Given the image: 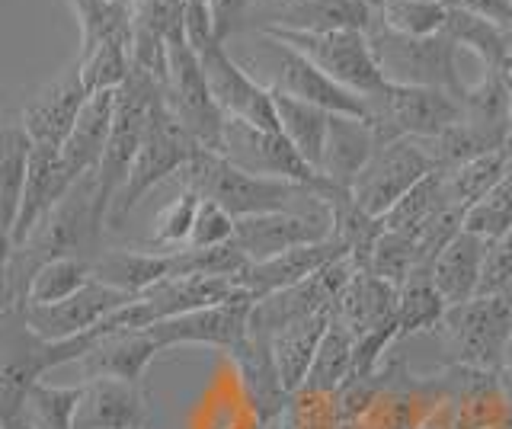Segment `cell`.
Returning a JSON list of instances; mask_svg holds the SVG:
<instances>
[{"mask_svg": "<svg viewBox=\"0 0 512 429\" xmlns=\"http://www.w3.org/2000/svg\"><path fill=\"white\" fill-rule=\"evenodd\" d=\"M116 97L119 90L90 93V100L80 109L74 132L61 148V161L71 170L74 180H84L87 173H96V167H100L112 125H116Z\"/></svg>", "mask_w": 512, "mask_h": 429, "instance_id": "603a6c76", "label": "cell"}, {"mask_svg": "<svg viewBox=\"0 0 512 429\" xmlns=\"http://www.w3.org/2000/svg\"><path fill=\"white\" fill-rule=\"evenodd\" d=\"M87 100H90V90L84 84V77H80V65L74 58V65L64 71L52 87H45L39 97H32L20 109V122L26 135L32 138V145L61 151L64 141L71 138L77 116Z\"/></svg>", "mask_w": 512, "mask_h": 429, "instance_id": "9a60e30c", "label": "cell"}, {"mask_svg": "<svg viewBox=\"0 0 512 429\" xmlns=\"http://www.w3.org/2000/svg\"><path fill=\"white\" fill-rule=\"evenodd\" d=\"M90 282H93L90 260H80V257L48 260L36 269V273H32L23 305H58V301H68L80 289H87Z\"/></svg>", "mask_w": 512, "mask_h": 429, "instance_id": "e575fe53", "label": "cell"}, {"mask_svg": "<svg viewBox=\"0 0 512 429\" xmlns=\"http://www.w3.org/2000/svg\"><path fill=\"white\" fill-rule=\"evenodd\" d=\"M80 401H84V385L55 388V385H45V381H39V385L32 388L29 397H26L20 420L29 429H74Z\"/></svg>", "mask_w": 512, "mask_h": 429, "instance_id": "f35d334b", "label": "cell"}, {"mask_svg": "<svg viewBox=\"0 0 512 429\" xmlns=\"http://www.w3.org/2000/svg\"><path fill=\"white\" fill-rule=\"evenodd\" d=\"M448 13L452 7L439 4V0H384L378 7V23L400 36H439L448 26Z\"/></svg>", "mask_w": 512, "mask_h": 429, "instance_id": "ab89813d", "label": "cell"}, {"mask_svg": "<svg viewBox=\"0 0 512 429\" xmlns=\"http://www.w3.org/2000/svg\"><path fill=\"white\" fill-rule=\"evenodd\" d=\"M199 205H202V193H196L192 186H183L164 209L157 212L154 221V234L148 247L160 250V253H173V250H183L189 247V237L192 228H196V215H199Z\"/></svg>", "mask_w": 512, "mask_h": 429, "instance_id": "60d3db41", "label": "cell"}, {"mask_svg": "<svg viewBox=\"0 0 512 429\" xmlns=\"http://www.w3.org/2000/svg\"><path fill=\"white\" fill-rule=\"evenodd\" d=\"M452 365L500 372L512 340V301L506 295H477L458 308H448L432 330Z\"/></svg>", "mask_w": 512, "mask_h": 429, "instance_id": "277c9868", "label": "cell"}, {"mask_svg": "<svg viewBox=\"0 0 512 429\" xmlns=\"http://www.w3.org/2000/svg\"><path fill=\"white\" fill-rule=\"evenodd\" d=\"M196 154H199V141L192 138L186 125L173 116V109L167 106V93H164L151 113L148 135H144V145L135 157L132 173H128L122 193L116 196V202H112L106 228L119 231L122 221L135 212V205L164 180L183 177V170L192 164Z\"/></svg>", "mask_w": 512, "mask_h": 429, "instance_id": "3957f363", "label": "cell"}, {"mask_svg": "<svg viewBox=\"0 0 512 429\" xmlns=\"http://www.w3.org/2000/svg\"><path fill=\"white\" fill-rule=\"evenodd\" d=\"M372 49L378 55V65L388 77V84H404V87H432L445 90L452 97H464L468 84H461L458 74V45L448 33L439 36H400L394 29L375 20L368 29Z\"/></svg>", "mask_w": 512, "mask_h": 429, "instance_id": "5b68a950", "label": "cell"}, {"mask_svg": "<svg viewBox=\"0 0 512 429\" xmlns=\"http://www.w3.org/2000/svg\"><path fill=\"white\" fill-rule=\"evenodd\" d=\"M439 4H445V7H461V0H439Z\"/></svg>", "mask_w": 512, "mask_h": 429, "instance_id": "bcb514c9", "label": "cell"}, {"mask_svg": "<svg viewBox=\"0 0 512 429\" xmlns=\"http://www.w3.org/2000/svg\"><path fill=\"white\" fill-rule=\"evenodd\" d=\"M256 42H260V49H263V55L256 58V65L269 71L266 87L292 93V97L327 109L333 116H356V119L368 116L365 97L346 90L343 84H336L330 74L320 71L314 61H308L301 52L288 49L285 42L263 36V33H256Z\"/></svg>", "mask_w": 512, "mask_h": 429, "instance_id": "9c48e42d", "label": "cell"}, {"mask_svg": "<svg viewBox=\"0 0 512 429\" xmlns=\"http://www.w3.org/2000/svg\"><path fill=\"white\" fill-rule=\"evenodd\" d=\"M74 10V20L80 29V52L87 55L100 42L112 36H132L135 33V13L122 7L119 0H68Z\"/></svg>", "mask_w": 512, "mask_h": 429, "instance_id": "d590c367", "label": "cell"}, {"mask_svg": "<svg viewBox=\"0 0 512 429\" xmlns=\"http://www.w3.org/2000/svg\"><path fill=\"white\" fill-rule=\"evenodd\" d=\"M151 423V394L144 385L119 378L84 381V401L74 429H144Z\"/></svg>", "mask_w": 512, "mask_h": 429, "instance_id": "e0dca14e", "label": "cell"}, {"mask_svg": "<svg viewBox=\"0 0 512 429\" xmlns=\"http://www.w3.org/2000/svg\"><path fill=\"white\" fill-rule=\"evenodd\" d=\"M365 109V122L375 129L381 145L400 138L436 141L461 119V100L452 93L404 84H388L365 97Z\"/></svg>", "mask_w": 512, "mask_h": 429, "instance_id": "8992f818", "label": "cell"}, {"mask_svg": "<svg viewBox=\"0 0 512 429\" xmlns=\"http://www.w3.org/2000/svg\"><path fill=\"white\" fill-rule=\"evenodd\" d=\"M100 343V333L90 330L74 340H42L29 330L16 311H4V333H0V423L23 413L29 391L39 385L45 372L58 365L80 362Z\"/></svg>", "mask_w": 512, "mask_h": 429, "instance_id": "6da1fadb", "label": "cell"}, {"mask_svg": "<svg viewBox=\"0 0 512 429\" xmlns=\"http://www.w3.org/2000/svg\"><path fill=\"white\" fill-rule=\"evenodd\" d=\"M256 298L240 295L224 301V305L199 308L170 321H160L148 327L151 337L170 349V346H215V349H237L250 337V317H253Z\"/></svg>", "mask_w": 512, "mask_h": 429, "instance_id": "5bb4252c", "label": "cell"}, {"mask_svg": "<svg viewBox=\"0 0 512 429\" xmlns=\"http://www.w3.org/2000/svg\"><path fill=\"white\" fill-rule=\"evenodd\" d=\"M231 362L237 369L244 401L256 417V426L279 423L285 417L288 404H292V394H288L282 385L276 353H272V340L266 333L250 330V337L237 349H231Z\"/></svg>", "mask_w": 512, "mask_h": 429, "instance_id": "2e32d148", "label": "cell"}, {"mask_svg": "<svg viewBox=\"0 0 512 429\" xmlns=\"http://www.w3.org/2000/svg\"><path fill=\"white\" fill-rule=\"evenodd\" d=\"M356 369V333H352L340 317L333 314V324L327 327L324 340L317 346V356L311 362V372L304 378V391L336 394Z\"/></svg>", "mask_w": 512, "mask_h": 429, "instance_id": "1f68e13d", "label": "cell"}, {"mask_svg": "<svg viewBox=\"0 0 512 429\" xmlns=\"http://www.w3.org/2000/svg\"><path fill=\"white\" fill-rule=\"evenodd\" d=\"M224 157H231L244 170L263 173V177L298 183L304 189H311L314 196H320L330 186L282 132L256 129L250 122L228 119V129H224Z\"/></svg>", "mask_w": 512, "mask_h": 429, "instance_id": "8fae6325", "label": "cell"}, {"mask_svg": "<svg viewBox=\"0 0 512 429\" xmlns=\"http://www.w3.org/2000/svg\"><path fill=\"white\" fill-rule=\"evenodd\" d=\"M378 20L372 0H298L282 10H272L253 29H292V33H343L359 29L368 33Z\"/></svg>", "mask_w": 512, "mask_h": 429, "instance_id": "ffe728a7", "label": "cell"}, {"mask_svg": "<svg viewBox=\"0 0 512 429\" xmlns=\"http://www.w3.org/2000/svg\"><path fill=\"white\" fill-rule=\"evenodd\" d=\"M500 372H512V340H509V349H506V359H503V369Z\"/></svg>", "mask_w": 512, "mask_h": 429, "instance_id": "f6af8a7d", "label": "cell"}, {"mask_svg": "<svg viewBox=\"0 0 512 429\" xmlns=\"http://www.w3.org/2000/svg\"><path fill=\"white\" fill-rule=\"evenodd\" d=\"M333 324V308L314 311L308 317H298V321L279 327L272 333V353H276V365L282 375V385L288 394L301 391L304 378L311 372V362L317 356V346L324 340L327 327Z\"/></svg>", "mask_w": 512, "mask_h": 429, "instance_id": "484cf974", "label": "cell"}, {"mask_svg": "<svg viewBox=\"0 0 512 429\" xmlns=\"http://www.w3.org/2000/svg\"><path fill=\"white\" fill-rule=\"evenodd\" d=\"M263 36H272L285 42L288 49L301 52L308 61L330 74L336 84L359 93V97H372L381 87H388L378 55L372 49V39L359 29H343V33H292V29H260Z\"/></svg>", "mask_w": 512, "mask_h": 429, "instance_id": "52a82bcc", "label": "cell"}, {"mask_svg": "<svg viewBox=\"0 0 512 429\" xmlns=\"http://www.w3.org/2000/svg\"><path fill=\"white\" fill-rule=\"evenodd\" d=\"M128 301H135V295L112 289L103 282H90L87 289H80L68 301H58V305H23L16 308V314L23 317L29 330H36L42 340H74L84 337V333L96 330L106 317L122 311Z\"/></svg>", "mask_w": 512, "mask_h": 429, "instance_id": "7c38bea8", "label": "cell"}, {"mask_svg": "<svg viewBox=\"0 0 512 429\" xmlns=\"http://www.w3.org/2000/svg\"><path fill=\"white\" fill-rule=\"evenodd\" d=\"M448 314L445 298L439 295L436 282H432L429 266L416 269L407 279V285L397 295V327H400V340L416 337V333L436 330L442 324V317Z\"/></svg>", "mask_w": 512, "mask_h": 429, "instance_id": "836d02e7", "label": "cell"}, {"mask_svg": "<svg viewBox=\"0 0 512 429\" xmlns=\"http://www.w3.org/2000/svg\"><path fill=\"white\" fill-rule=\"evenodd\" d=\"M234 228H237V218L228 209H221V205L212 202V199H202L199 215H196V228H192V237H189V247L231 244L234 241Z\"/></svg>", "mask_w": 512, "mask_h": 429, "instance_id": "7bdbcfd3", "label": "cell"}, {"mask_svg": "<svg viewBox=\"0 0 512 429\" xmlns=\"http://www.w3.org/2000/svg\"><path fill=\"white\" fill-rule=\"evenodd\" d=\"M167 106L173 116L180 119L189 135L199 141V148L224 154V129H228V116L212 97L208 77L202 71L199 52L192 49L189 39L170 42V77H167Z\"/></svg>", "mask_w": 512, "mask_h": 429, "instance_id": "ba28073f", "label": "cell"}, {"mask_svg": "<svg viewBox=\"0 0 512 429\" xmlns=\"http://www.w3.org/2000/svg\"><path fill=\"white\" fill-rule=\"evenodd\" d=\"M327 205L330 221H333V234L349 253V260L356 263V269H368L372 263L375 244L384 234V218L368 215L362 205L352 196V189H340V186H327L324 193L317 196Z\"/></svg>", "mask_w": 512, "mask_h": 429, "instance_id": "4316f807", "label": "cell"}, {"mask_svg": "<svg viewBox=\"0 0 512 429\" xmlns=\"http://www.w3.org/2000/svg\"><path fill=\"white\" fill-rule=\"evenodd\" d=\"M423 269V257H420V247H416V237L404 234V231H388L384 228L381 241L375 244L372 253V263H368V273L384 279L394 289H404L407 279Z\"/></svg>", "mask_w": 512, "mask_h": 429, "instance_id": "b9f144b4", "label": "cell"}, {"mask_svg": "<svg viewBox=\"0 0 512 429\" xmlns=\"http://www.w3.org/2000/svg\"><path fill=\"white\" fill-rule=\"evenodd\" d=\"M442 209H448L445 173L436 170V173H429L426 180L416 183L410 193L400 199L388 215H384V228H388V231L416 234V231H423Z\"/></svg>", "mask_w": 512, "mask_h": 429, "instance_id": "8d00e7d4", "label": "cell"}, {"mask_svg": "<svg viewBox=\"0 0 512 429\" xmlns=\"http://www.w3.org/2000/svg\"><path fill=\"white\" fill-rule=\"evenodd\" d=\"M80 77L90 93L119 90L132 74V36H112L87 55H77Z\"/></svg>", "mask_w": 512, "mask_h": 429, "instance_id": "74e56055", "label": "cell"}, {"mask_svg": "<svg viewBox=\"0 0 512 429\" xmlns=\"http://www.w3.org/2000/svg\"><path fill=\"white\" fill-rule=\"evenodd\" d=\"M436 170H439L436 157L429 154L423 141L413 138L388 141V145H381L375 151V157L362 170V177L352 186V196H356V202L368 215L384 218L416 183L426 180Z\"/></svg>", "mask_w": 512, "mask_h": 429, "instance_id": "30bf717a", "label": "cell"}, {"mask_svg": "<svg viewBox=\"0 0 512 429\" xmlns=\"http://www.w3.org/2000/svg\"><path fill=\"white\" fill-rule=\"evenodd\" d=\"M74 183L77 180L71 177V170L64 167L61 151L32 148V164H29V180H26V189H23V205H20V215H16L13 234L7 237V250L20 247L26 237L58 209V202L71 193Z\"/></svg>", "mask_w": 512, "mask_h": 429, "instance_id": "d6986e66", "label": "cell"}, {"mask_svg": "<svg viewBox=\"0 0 512 429\" xmlns=\"http://www.w3.org/2000/svg\"><path fill=\"white\" fill-rule=\"evenodd\" d=\"M509 164H512V145L509 148H500V151H490L484 157H474V161L461 164V167L442 170L445 173V196H448V205H455V209L468 212L471 205H477L496 183L506 177Z\"/></svg>", "mask_w": 512, "mask_h": 429, "instance_id": "d6a6232c", "label": "cell"}, {"mask_svg": "<svg viewBox=\"0 0 512 429\" xmlns=\"http://www.w3.org/2000/svg\"><path fill=\"white\" fill-rule=\"evenodd\" d=\"M164 353L148 330H119V333H106L100 337L90 353L77 362L84 381L90 378H119V381H135L141 385L148 365Z\"/></svg>", "mask_w": 512, "mask_h": 429, "instance_id": "44dd1931", "label": "cell"}, {"mask_svg": "<svg viewBox=\"0 0 512 429\" xmlns=\"http://www.w3.org/2000/svg\"><path fill=\"white\" fill-rule=\"evenodd\" d=\"M397 295L400 289H394V285L372 276L368 269H356L340 298H336L333 314L359 337V333L397 317Z\"/></svg>", "mask_w": 512, "mask_h": 429, "instance_id": "83f0119b", "label": "cell"}, {"mask_svg": "<svg viewBox=\"0 0 512 429\" xmlns=\"http://www.w3.org/2000/svg\"><path fill=\"white\" fill-rule=\"evenodd\" d=\"M272 90V103H276V116H279V129L282 135L292 141L301 151V157L308 161L317 173L324 164V151H327V135H330V116L327 109H320L314 103H304L285 90Z\"/></svg>", "mask_w": 512, "mask_h": 429, "instance_id": "f1b7e54d", "label": "cell"}, {"mask_svg": "<svg viewBox=\"0 0 512 429\" xmlns=\"http://www.w3.org/2000/svg\"><path fill=\"white\" fill-rule=\"evenodd\" d=\"M180 180L183 186H192L196 193H202V199H212L221 209H228L234 218L288 212L292 202L314 196L311 189H304L298 183L244 170L231 157L205 148H199V154L192 157V164L183 170Z\"/></svg>", "mask_w": 512, "mask_h": 429, "instance_id": "7a4b0ae2", "label": "cell"}, {"mask_svg": "<svg viewBox=\"0 0 512 429\" xmlns=\"http://www.w3.org/2000/svg\"><path fill=\"white\" fill-rule=\"evenodd\" d=\"M333 234V221L327 205L320 202L314 212H269V215H250L237 218L234 228V244L247 253L250 263H263L279 257V253L304 247V244H320Z\"/></svg>", "mask_w": 512, "mask_h": 429, "instance_id": "4fadbf2b", "label": "cell"}, {"mask_svg": "<svg viewBox=\"0 0 512 429\" xmlns=\"http://www.w3.org/2000/svg\"><path fill=\"white\" fill-rule=\"evenodd\" d=\"M32 138L26 135L23 122H7L0 135V199H4V241L13 234L16 215L23 205V189L29 180L32 164Z\"/></svg>", "mask_w": 512, "mask_h": 429, "instance_id": "4dcf8cb0", "label": "cell"}, {"mask_svg": "<svg viewBox=\"0 0 512 429\" xmlns=\"http://www.w3.org/2000/svg\"><path fill=\"white\" fill-rule=\"evenodd\" d=\"M445 33L455 39L458 49L474 52L480 61H484V68L512 74V33L503 29L500 23L480 17L474 10L452 7Z\"/></svg>", "mask_w": 512, "mask_h": 429, "instance_id": "f546056e", "label": "cell"}, {"mask_svg": "<svg viewBox=\"0 0 512 429\" xmlns=\"http://www.w3.org/2000/svg\"><path fill=\"white\" fill-rule=\"evenodd\" d=\"M378 148H381V138L365 119L330 116V135H327L324 164H320V177L330 186L352 189Z\"/></svg>", "mask_w": 512, "mask_h": 429, "instance_id": "7402d4cb", "label": "cell"}, {"mask_svg": "<svg viewBox=\"0 0 512 429\" xmlns=\"http://www.w3.org/2000/svg\"><path fill=\"white\" fill-rule=\"evenodd\" d=\"M490 253V241H484L474 231H461L452 244H448L436 263L429 266L432 282H436L439 295L448 308H458L464 301L480 295V279H484V263Z\"/></svg>", "mask_w": 512, "mask_h": 429, "instance_id": "d4e9b609", "label": "cell"}, {"mask_svg": "<svg viewBox=\"0 0 512 429\" xmlns=\"http://www.w3.org/2000/svg\"><path fill=\"white\" fill-rule=\"evenodd\" d=\"M0 429H29L20 417H16V420H4V423H0Z\"/></svg>", "mask_w": 512, "mask_h": 429, "instance_id": "ee69618b", "label": "cell"}, {"mask_svg": "<svg viewBox=\"0 0 512 429\" xmlns=\"http://www.w3.org/2000/svg\"><path fill=\"white\" fill-rule=\"evenodd\" d=\"M93 279L112 285L128 295H144L157 282L173 276V253H160L151 247H103L90 260Z\"/></svg>", "mask_w": 512, "mask_h": 429, "instance_id": "cb8c5ba5", "label": "cell"}, {"mask_svg": "<svg viewBox=\"0 0 512 429\" xmlns=\"http://www.w3.org/2000/svg\"><path fill=\"white\" fill-rule=\"evenodd\" d=\"M343 257H349L346 247L336 241V237H327V241H320V244L292 247L272 260L250 263L244 273L237 276V285L260 301L266 295H276L282 289H292V285L317 276L320 269H327L330 263L343 260Z\"/></svg>", "mask_w": 512, "mask_h": 429, "instance_id": "ac0fdd59", "label": "cell"}]
</instances>
